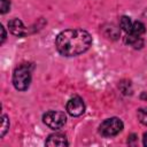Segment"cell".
<instances>
[{
  "label": "cell",
  "mask_w": 147,
  "mask_h": 147,
  "mask_svg": "<svg viewBox=\"0 0 147 147\" xmlns=\"http://www.w3.org/2000/svg\"><path fill=\"white\" fill-rule=\"evenodd\" d=\"M0 28H1V32H2V37H1V44H2L5 41V39H6V32H5V28L2 25Z\"/></svg>",
  "instance_id": "5bb4252c"
},
{
  "label": "cell",
  "mask_w": 147,
  "mask_h": 147,
  "mask_svg": "<svg viewBox=\"0 0 147 147\" xmlns=\"http://www.w3.org/2000/svg\"><path fill=\"white\" fill-rule=\"evenodd\" d=\"M126 42H127L130 46L134 47V48H141L142 45H144V41H142L141 37H140V36H133V34H127V37H126Z\"/></svg>",
  "instance_id": "ba28073f"
},
{
  "label": "cell",
  "mask_w": 147,
  "mask_h": 147,
  "mask_svg": "<svg viewBox=\"0 0 147 147\" xmlns=\"http://www.w3.org/2000/svg\"><path fill=\"white\" fill-rule=\"evenodd\" d=\"M142 33H145V25L141 22L138 21H133L132 23V29L131 32L127 34H133V36H141Z\"/></svg>",
  "instance_id": "9c48e42d"
},
{
  "label": "cell",
  "mask_w": 147,
  "mask_h": 147,
  "mask_svg": "<svg viewBox=\"0 0 147 147\" xmlns=\"http://www.w3.org/2000/svg\"><path fill=\"white\" fill-rule=\"evenodd\" d=\"M132 23H133V21H132L130 17H127V16H123V17H121L119 25H121V28H122L126 33H130V32H131Z\"/></svg>",
  "instance_id": "30bf717a"
},
{
  "label": "cell",
  "mask_w": 147,
  "mask_h": 147,
  "mask_svg": "<svg viewBox=\"0 0 147 147\" xmlns=\"http://www.w3.org/2000/svg\"><path fill=\"white\" fill-rule=\"evenodd\" d=\"M144 145L147 146V133L144 134Z\"/></svg>",
  "instance_id": "9a60e30c"
},
{
  "label": "cell",
  "mask_w": 147,
  "mask_h": 147,
  "mask_svg": "<svg viewBox=\"0 0 147 147\" xmlns=\"http://www.w3.org/2000/svg\"><path fill=\"white\" fill-rule=\"evenodd\" d=\"M138 118L142 124L147 125V108H141L138 110Z\"/></svg>",
  "instance_id": "7c38bea8"
},
{
  "label": "cell",
  "mask_w": 147,
  "mask_h": 147,
  "mask_svg": "<svg viewBox=\"0 0 147 147\" xmlns=\"http://www.w3.org/2000/svg\"><path fill=\"white\" fill-rule=\"evenodd\" d=\"M123 129V122L117 117H111L101 123L99 126V132L103 137H113L119 133Z\"/></svg>",
  "instance_id": "3957f363"
},
{
  "label": "cell",
  "mask_w": 147,
  "mask_h": 147,
  "mask_svg": "<svg viewBox=\"0 0 147 147\" xmlns=\"http://www.w3.org/2000/svg\"><path fill=\"white\" fill-rule=\"evenodd\" d=\"M92 44L91 34L82 29H69L62 31L55 40L56 48L64 56H75L86 52Z\"/></svg>",
  "instance_id": "6da1fadb"
},
{
  "label": "cell",
  "mask_w": 147,
  "mask_h": 147,
  "mask_svg": "<svg viewBox=\"0 0 147 147\" xmlns=\"http://www.w3.org/2000/svg\"><path fill=\"white\" fill-rule=\"evenodd\" d=\"M9 129V119L6 115H2V125H1V138L6 134V132Z\"/></svg>",
  "instance_id": "8fae6325"
},
{
  "label": "cell",
  "mask_w": 147,
  "mask_h": 147,
  "mask_svg": "<svg viewBox=\"0 0 147 147\" xmlns=\"http://www.w3.org/2000/svg\"><path fill=\"white\" fill-rule=\"evenodd\" d=\"M67 111L71 116H80L85 111V105L79 96L71 98L67 103Z\"/></svg>",
  "instance_id": "5b68a950"
},
{
  "label": "cell",
  "mask_w": 147,
  "mask_h": 147,
  "mask_svg": "<svg viewBox=\"0 0 147 147\" xmlns=\"http://www.w3.org/2000/svg\"><path fill=\"white\" fill-rule=\"evenodd\" d=\"M10 8V2L9 0H0V9L1 14H6Z\"/></svg>",
  "instance_id": "4fadbf2b"
},
{
  "label": "cell",
  "mask_w": 147,
  "mask_h": 147,
  "mask_svg": "<svg viewBox=\"0 0 147 147\" xmlns=\"http://www.w3.org/2000/svg\"><path fill=\"white\" fill-rule=\"evenodd\" d=\"M42 121L51 129L59 130V129H61L65 124L67 117H65L64 113H62V111H54V110H52V111H47L46 114H44Z\"/></svg>",
  "instance_id": "277c9868"
},
{
  "label": "cell",
  "mask_w": 147,
  "mask_h": 147,
  "mask_svg": "<svg viewBox=\"0 0 147 147\" xmlns=\"http://www.w3.org/2000/svg\"><path fill=\"white\" fill-rule=\"evenodd\" d=\"M8 28H9V31L14 34V36H17V37H23L26 34V29L25 26L23 25L22 21L18 20V18H14L11 21L8 22Z\"/></svg>",
  "instance_id": "8992f818"
},
{
  "label": "cell",
  "mask_w": 147,
  "mask_h": 147,
  "mask_svg": "<svg viewBox=\"0 0 147 147\" xmlns=\"http://www.w3.org/2000/svg\"><path fill=\"white\" fill-rule=\"evenodd\" d=\"M31 83V70L28 65H20L15 69L13 75V84L16 90L25 91Z\"/></svg>",
  "instance_id": "7a4b0ae2"
},
{
  "label": "cell",
  "mask_w": 147,
  "mask_h": 147,
  "mask_svg": "<svg viewBox=\"0 0 147 147\" xmlns=\"http://www.w3.org/2000/svg\"><path fill=\"white\" fill-rule=\"evenodd\" d=\"M46 146H68V140L62 133H53L46 140Z\"/></svg>",
  "instance_id": "52a82bcc"
}]
</instances>
